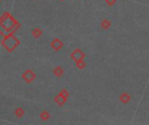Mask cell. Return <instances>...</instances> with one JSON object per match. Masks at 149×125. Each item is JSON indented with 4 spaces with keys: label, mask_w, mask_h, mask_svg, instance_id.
I'll return each instance as SVG.
<instances>
[{
    "label": "cell",
    "mask_w": 149,
    "mask_h": 125,
    "mask_svg": "<svg viewBox=\"0 0 149 125\" xmlns=\"http://www.w3.org/2000/svg\"><path fill=\"white\" fill-rule=\"evenodd\" d=\"M22 78L24 80L25 83L27 84H31L35 78H36V74L31 70H26L23 74H22Z\"/></svg>",
    "instance_id": "3"
},
{
    "label": "cell",
    "mask_w": 149,
    "mask_h": 125,
    "mask_svg": "<svg viewBox=\"0 0 149 125\" xmlns=\"http://www.w3.org/2000/svg\"><path fill=\"white\" fill-rule=\"evenodd\" d=\"M76 63V67L79 69V70H84L86 67V63L83 60H79V61H77L75 62Z\"/></svg>",
    "instance_id": "11"
},
{
    "label": "cell",
    "mask_w": 149,
    "mask_h": 125,
    "mask_svg": "<svg viewBox=\"0 0 149 125\" xmlns=\"http://www.w3.org/2000/svg\"><path fill=\"white\" fill-rule=\"evenodd\" d=\"M53 75L57 77H61L64 75V69L61 66H57L53 69Z\"/></svg>",
    "instance_id": "9"
},
{
    "label": "cell",
    "mask_w": 149,
    "mask_h": 125,
    "mask_svg": "<svg viewBox=\"0 0 149 125\" xmlns=\"http://www.w3.org/2000/svg\"><path fill=\"white\" fill-rule=\"evenodd\" d=\"M85 57H86V55L80 49H75L71 53V58L75 62L79 61V60H83V59H85Z\"/></svg>",
    "instance_id": "4"
},
{
    "label": "cell",
    "mask_w": 149,
    "mask_h": 125,
    "mask_svg": "<svg viewBox=\"0 0 149 125\" xmlns=\"http://www.w3.org/2000/svg\"><path fill=\"white\" fill-rule=\"evenodd\" d=\"M15 115L17 116V117L18 118H21L24 115V110H23V108L21 107H18L15 110Z\"/></svg>",
    "instance_id": "12"
},
{
    "label": "cell",
    "mask_w": 149,
    "mask_h": 125,
    "mask_svg": "<svg viewBox=\"0 0 149 125\" xmlns=\"http://www.w3.org/2000/svg\"><path fill=\"white\" fill-rule=\"evenodd\" d=\"M31 35L35 38H38L43 35V31L39 28H34L31 30Z\"/></svg>",
    "instance_id": "10"
},
{
    "label": "cell",
    "mask_w": 149,
    "mask_h": 125,
    "mask_svg": "<svg viewBox=\"0 0 149 125\" xmlns=\"http://www.w3.org/2000/svg\"><path fill=\"white\" fill-rule=\"evenodd\" d=\"M66 101H67V99H65V98H64L62 96H60L59 94H58L55 97H54V102L58 104V105H59V106H63L65 103H66Z\"/></svg>",
    "instance_id": "8"
},
{
    "label": "cell",
    "mask_w": 149,
    "mask_h": 125,
    "mask_svg": "<svg viewBox=\"0 0 149 125\" xmlns=\"http://www.w3.org/2000/svg\"><path fill=\"white\" fill-rule=\"evenodd\" d=\"M105 1H106V3H107L108 5H110V6L113 5V4L116 3V0H105Z\"/></svg>",
    "instance_id": "15"
},
{
    "label": "cell",
    "mask_w": 149,
    "mask_h": 125,
    "mask_svg": "<svg viewBox=\"0 0 149 125\" xmlns=\"http://www.w3.org/2000/svg\"><path fill=\"white\" fill-rule=\"evenodd\" d=\"M120 100L121 103L127 104L131 101V96L130 94H128L127 92H123L120 96Z\"/></svg>",
    "instance_id": "6"
},
{
    "label": "cell",
    "mask_w": 149,
    "mask_h": 125,
    "mask_svg": "<svg viewBox=\"0 0 149 125\" xmlns=\"http://www.w3.org/2000/svg\"><path fill=\"white\" fill-rule=\"evenodd\" d=\"M39 117H40V118H41L43 121H47V120L50 118V114H49L47 111L44 110V111H42V112L40 113Z\"/></svg>",
    "instance_id": "13"
},
{
    "label": "cell",
    "mask_w": 149,
    "mask_h": 125,
    "mask_svg": "<svg viewBox=\"0 0 149 125\" xmlns=\"http://www.w3.org/2000/svg\"><path fill=\"white\" fill-rule=\"evenodd\" d=\"M60 96H62L64 98H65V99H68V97H69V96H70V94H69V91L67 90H65V89H63V90H60V92L58 93Z\"/></svg>",
    "instance_id": "14"
},
{
    "label": "cell",
    "mask_w": 149,
    "mask_h": 125,
    "mask_svg": "<svg viewBox=\"0 0 149 125\" xmlns=\"http://www.w3.org/2000/svg\"><path fill=\"white\" fill-rule=\"evenodd\" d=\"M111 26H112V23H111V21L109 19L104 18V19L101 20V22H100V27L103 30H109Z\"/></svg>",
    "instance_id": "7"
},
{
    "label": "cell",
    "mask_w": 149,
    "mask_h": 125,
    "mask_svg": "<svg viewBox=\"0 0 149 125\" xmlns=\"http://www.w3.org/2000/svg\"><path fill=\"white\" fill-rule=\"evenodd\" d=\"M1 44L8 52H12L20 44V41L13 34H9L3 37L1 40Z\"/></svg>",
    "instance_id": "2"
},
{
    "label": "cell",
    "mask_w": 149,
    "mask_h": 125,
    "mask_svg": "<svg viewBox=\"0 0 149 125\" xmlns=\"http://www.w3.org/2000/svg\"><path fill=\"white\" fill-rule=\"evenodd\" d=\"M20 28V23L9 12H4L0 17V35L4 37L13 34Z\"/></svg>",
    "instance_id": "1"
},
{
    "label": "cell",
    "mask_w": 149,
    "mask_h": 125,
    "mask_svg": "<svg viewBox=\"0 0 149 125\" xmlns=\"http://www.w3.org/2000/svg\"><path fill=\"white\" fill-rule=\"evenodd\" d=\"M63 46H64V43L59 38H54L51 43V47L55 51L60 50L63 48Z\"/></svg>",
    "instance_id": "5"
},
{
    "label": "cell",
    "mask_w": 149,
    "mask_h": 125,
    "mask_svg": "<svg viewBox=\"0 0 149 125\" xmlns=\"http://www.w3.org/2000/svg\"><path fill=\"white\" fill-rule=\"evenodd\" d=\"M61 1H64V0H61Z\"/></svg>",
    "instance_id": "17"
},
{
    "label": "cell",
    "mask_w": 149,
    "mask_h": 125,
    "mask_svg": "<svg viewBox=\"0 0 149 125\" xmlns=\"http://www.w3.org/2000/svg\"><path fill=\"white\" fill-rule=\"evenodd\" d=\"M0 3H1V0H0Z\"/></svg>",
    "instance_id": "16"
}]
</instances>
